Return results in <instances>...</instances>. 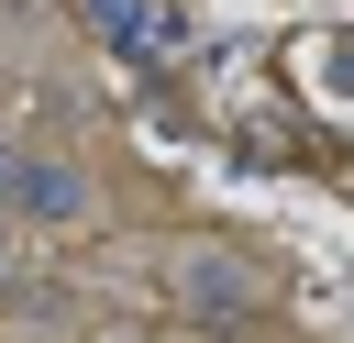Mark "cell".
Wrapping results in <instances>:
<instances>
[{
    "mask_svg": "<svg viewBox=\"0 0 354 343\" xmlns=\"http://www.w3.org/2000/svg\"><path fill=\"white\" fill-rule=\"evenodd\" d=\"M0 210H33V221H88V177L66 155H11L0 144Z\"/></svg>",
    "mask_w": 354,
    "mask_h": 343,
    "instance_id": "cell-1",
    "label": "cell"
},
{
    "mask_svg": "<svg viewBox=\"0 0 354 343\" xmlns=\"http://www.w3.org/2000/svg\"><path fill=\"white\" fill-rule=\"evenodd\" d=\"M0 221H11V210H0Z\"/></svg>",
    "mask_w": 354,
    "mask_h": 343,
    "instance_id": "cell-4",
    "label": "cell"
},
{
    "mask_svg": "<svg viewBox=\"0 0 354 343\" xmlns=\"http://www.w3.org/2000/svg\"><path fill=\"white\" fill-rule=\"evenodd\" d=\"M88 22H100L111 44H188V22H177L166 0H88Z\"/></svg>",
    "mask_w": 354,
    "mask_h": 343,
    "instance_id": "cell-3",
    "label": "cell"
},
{
    "mask_svg": "<svg viewBox=\"0 0 354 343\" xmlns=\"http://www.w3.org/2000/svg\"><path fill=\"white\" fill-rule=\"evenodd\" d=\"M177 310H199V321H243V310H254V277H243L232 254H177Z\"/></svg>",
    "mask_w": 354,
    "mask_h": 343,
    "instance_id": "cell-2",
    "label": "cell"
}]
</instances>
